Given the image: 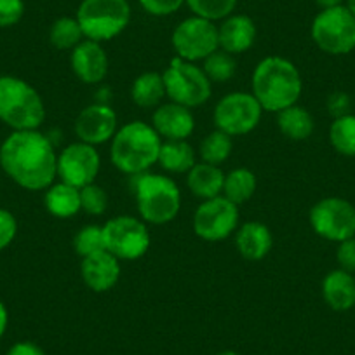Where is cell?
Masks as SVG:
<instances>
[{"instance_id":"1","label":"cell","mask_w":355,"mask_h":355,"mask_svg":"<svg viewBox=\"0 0 355 355\" xmlns=\"http://www.w3.org/2000/svg\"><path fill=\"white\" fill-rule=\"evenodd\" d=\"M56 164V150L39 129L12 131L0 145V167L16 185L30 192H40L53 185Z\"/></svg>"},{"instance_id":"2","label":"cell","mask_w":355,"mask_h":355,"mask_svg":"<svg viewBox=\"0 0 355 355\" xmlns=\"http://www.w3.org/2000/svg\"><path fill=\"white\" fill-rule=\"evenodd\" d=\"M251 93L263 112L279 114L298 103L303 78L298 67L282 56H266L256 64L251 77Z\"/></svg>"},{"instance_id":"3","label":"cell","mask_w":355,"mask_h":355,"mask_svg":"<svg viewBox=\"0 0 355 355\" xmlns=\"http://www.w3.org/2000/svg\"><path fill=\"white\" fill-rule=\"evenodd\" d=\"M162 139L152 124L131 121L119 128L110 141V160L114 167L128 176L148 173L159 160Z\"/></svg>"},{"instance_id":"4","label":"cell","mask_w":355,"mask_h":355,"mask_svg":"<svg viewBox=\"0 0 355 355\" xmlns=\"http://www.w3.org/2000/svg\"><path fill=\"white\" fill-rule=\"evenodd\" d=\"M0 121L12 131H33L46 121L40 93L23 78L0 75Z\"/></svg>"},{"instance_id":"5","label":"cell","mask_w":355,"mask_h":355,"mask_svg":"<svg viewBox=\"0 0 355 355\" xmlns=\"http://www.w3.org/2000/svg\"><path fill=\"white\" fill-rule=\"evenodd\" d=\"M138 214L146 225H167L182 209V190L166 174L143 173L135 176Z\"/></svg>"},{"instance_id":"6","label":"cell","mask_w":355,"mask_h":355,"mask_svg":"<svg viewBox=\"0 0 355 355\" xmlns=\"http://www.w3.org/2000/svg\"><path fill=\"white\" fill-rule=\"evenodd\" d=\"M75 18L85 39L103 44L128 28L131 6L128 0H82Z\"/></svg>"},{"instance_id":"7","label":"cell","mask_w":355,"mask_h":355,"mask_svg":"<svg viewBox=\"0 0 355 355\" xmlns=\"http://www.w3.org/2000/svg\"><path fill=\"white\" fill-rule=\"evenodd\" d=\"M162 77L167 100L190 110L202 107L213 93V82L204 73L202 67L178 56L173 58Z\"/></svg>"},{"instance_id":"8","label":"cell","mask_w":355,"mask_h":355,"mask_svg":"<svg viewBox=\"0 0 355 355\" xmlns=\"http://www.w3.org/2000/svg\"><path fill=\"white\" fill-rule=\"evenodd\" d=\"M310 37L322 53L347 56L355 51V18L345 6L322 9L313 18Z\"/></svg>"},{"instance_id":"9","label":"cell","mask_w":355,"mask_h":355,"mask_svg":"<svg viewBox=\"0 0 355 355\" xmlns=\"http://www.w3.org/2000/svg\"><path fill=\"white\" fill-rule=\"evenodd\" d=\"M103 237L105 249L121 261L143 258L152 244L148 225L131 214L110 218L103 225Z\"/></svg>"},{"instance_id":"10","label":"cell","mask_w":355,"mask_h":355,"mask_svg":"<svg viewBox=\"0 0 355 355\" xmlns=\"http://www.w3.org/2000/svg\"><path fill=\"white\" fill-rule=\"evenodd\" d=\"M313 234L329 242L355 237V206L343 197H324L309 213Z\"/></svg>"},{"instance_id":"11","label":"cell","mask_w":355,"mask_h":355,"mask_svg":"<svg viewBox=\"0 0 355 355\" xmlns=\"http://www.w3.org/2000/svg\"><path fill=\"white\" fill-rule=\"evenodd\" d=\"M263 117V108L252 93L235 91L216 103L213 112L214 128L228 136H244L254 131Z\"/></svg>"},{"instance_id":"12","label":"cell","mask_w":355,"mask_h":355,"mask_svg":"<svg viewBox=\"0 0 355 355\" xmlns=\"http://www.w3.org/2000/svg\"><path fill=\"white\" fill-rule=\"evenodd\" d=\"M171 44L178 58L190 63L204 61L209 54L220 49L218 25L199 16H190L173 30Z\"/></svg>"},{"instance_id":"13","label":"cell","mask_w":355,"mask_h":355,"mask_svg":"<svg viewBox=\"0 0 355 355\" xmlns=\"http://www.w3.org/2000/svg\"><path fill=\"white\" fill-rule=\"evenodd\" d=\"M239 206L223 196L200 202L193 213L192 227L199 239L206 242H220L235 234L239 228Z\"/></svg>"},{"instance_id":"14","label":"cell","mask_w":355,"mask_h":355,"mask_svg":"<svg viewBox=\"0 0 355 355\" xmlns=\"http://www.w3.org/2000/svg\"><path fill=\"white\" fill-rule=\"evenodd\" d=\"M100 167L101 157L96 146L75 141L64 146L58 155L56 178H60V182L80 190L82 187L96 182Z\"/></svg>"},{"instance_id":"15","label":"cell","mask_w":355,"mask_h":355,"mask_svg":"<svg viewBox=\"0 0 355 355\" xmlns=\"http://www.w3.org/2000/svg\"><path fill=\"white\" fill-rule=\"evenodd\" d=\"M73 131L78 141L87 145H103L112 141L119 131V119L108 103H93L85 107L73 122Z\"/></svg>"},{"instance_id":"16","label":"cell","mask_w":355,"mask_h":355,"mask_svg":"<svg viewBox=\"0 0 355 355\" xmlns=\"http://www.w3.org/2000/svg\"><path fill=\"white\" fill-rule=\"evenodd\" d=\"M70 67L78 80L89 85H96L107 78L110 60L100 42L84 39L70 53Z\"/></svg>"},{"instance_id":"17","label":"cell","mask_w":355,"mask_h":355,"mask_svg":"<svg viewBox=\"0 0 355 355\" xmlns=\"http://www.w3.org/2000/svg\"><path fill=\"white\" fill-rule=\"evenodd\" d=\"M121 259L107 249L85 256L80 261V275L84 284L93 293H108L121 281Z\"/></svg>"},{"instance_id":"18","label":"cell","mask_w":355,"mask_h":355,"mask_svg":"<svg viewBox=\"0 0 355 355\" xmlns=\"http://www.w3.org/2000/svg\"><path fill=\"white\" fill-rule=\"evenodd\" d=\"M152 128L162 141L189 139L196 129V117L190 108L167 101L153 110Z\"/></svg>"},{"instance_id":"19","label":"cell","mask_w":355,"mask_h":355,"mask_svg":"<svg viewBox=\"0 0 355 355\" xmlns=\"http://www.w3.org/2000/svg\"><path fill=\"white\" fill-rule=\"evenodd\" d=\"M256 35L258 30L254 21L245 15H230L218 25L220 49L234 56L251 49L256 42Z\"/></svg>"},{"instance_id":"20","label":"cell","mask_w":355,"mask_h":355,"mask_svg":"<svg viewBox=\"0 0 355 355\" xmlns=\"http://www.w3.org/2000/svg\"><path fill=\"white\" fill-rule=\"evenodd\" d=\"M235 248L245 261H261L274 248V235L261 221H248L235 230Z\"/></svg>"},{"instance_id":"21","label":"cell","mask_w":355,"mask_h":355,"mask_svg":"<svg viewBox=\"0 0 355 355\" xmlns=\"http://www.w3.org/2000/svg\"><path fill=\"white\" fill-rule=\"evenodd\" d=\"M322 298L329 309L347 312L355 306V277L341 268L327 272L322 279Z\"/></svg>"},{"instance_id":"22","label":"cell","mask_w":355,"mask_h":355,"mask_svg":"<svg viewBox=\"0 0 355 355\" xmlns=\"http://www.w3.org/2000/svg\"><path fill=\"white\" fill-rule=\"evenodd\" d=\"M223 183L225 173L220 166H213V164L197 162L187 173V187L200 200L220 197L223 192Z\"/></svg>"},{"instance_id":"23","label":"cell","mask_w":355,"mask_h":355,"mask_svg":"<svg viewBox=\"0 0 355 355\" xmlns=\"http://www.w3.org/2000/svg\"><path fill=\"white\" fill-rule=\"evenodd\" d=\"M44 206L47 213L54 218H67L75 216L80 213V190L75 187L67 185L63 182L53 183L49 189L44 190Z\"/></svg>"},{"instance_id":"24","label":"cell","mask_w":355,"mask_h":355,"mask_svg":"<svg viewBox=\"0 0 355 355\" xmlns=\"http://www.w3.org/2000/svg\"><path fill=\"white\" fill-rule=\"evenodd\" d=\"M160 167L171 174H187L197 164V152L189 139L178 141H162L159 152Z\"/></svg>"},{"instance_id":"25","label":"cell","mask_w":355,"mask_h":355,"mask_svg":"<svg viewBox=\"0 0 355 355\" xmlns=\"http://www.w3.org/2000/svg\"><path fill=\"white\" fill-rule=\"evenodd\" d=\"M166 96V85L164 77L159 71H145L138 75L131 84V100L136 107L145 110H155L159 105L164 103Z\"/></svg>"},{"instance_id":"26","label":"cell","mask_w":355,"mask_h":355,"mask_svg":"<svg viewBox=\"0 0 355 355\" xmlns=\"http://www.w3.org/2000/svg\"><path fill=\"white\" fill-rule=\"evenodd\" d=\"M277 125L282 136L293 141H305L313 135L315 121L313 115L302 105H293L277 114Z\"/></svg>"},{"instance_id":"27","label":"cell","mask_w":355,"mask_h":355,"mask_svg":"<svg viewBox=\"0 0 355 355\" xmlns=\"http://www.w3.org/2000/svg\"><path fill=\"white\" fill-rule=\"evenodd\" d=\"M256 189H258L256 174L248 167H235L230 173L225 174L221 196L230 200V202H234L235 206H241V204L252 199Z\"/></svg>"},{"instance_id":"28","label":"cell","mask_w":355,"mask_h":355,"mask_svg":"<svg viewBox=\"0 0 355 355\" xmlns=\"http://www.w3.org/2000/svg\"><path fill=\"white\" fill-rule=\"evenodd\" d=\"M232 152H234V138L228 136L227 132L220 131V129H214L213 132H209L200 141L199 146L200 162L213 164V166L227 162Z\"/></svg>"},{"instance_id":"29","label":"cell","mask_w":355,"mask_h":355,"mask_svg":"<svg viewBox=\"0 0 355 355\" xmlns=\"http://www.w3.org/2000/svg\"><path fill=\"white\" fill-rule=\"evenodd\" d=\"M84 39L85 37L82 33L77 18L61 16L51 25L49 42L58 51H73Z\"/></svg>"},{"instance_id":"30","label":"cell","mask_w":355,"mask_h":355,"mask_svg":"<svg viewBox=\"0 0 355 355\" xmlns=\"http://www.w3.org/2000/svg\"><path fill=\"white\" fill-rule=\"evenodd\" d=\"M329 143L340 155L355 157V114L333 119L329 128Z\"/></svg>"},{"instance_id":"31","label":"cell","mask_w":355,"mask_h":355,"mask_svg":"<svg viewBox=\"0 0 355 355\" xmlns=\"http://www.w3.org/2000/svg\"><path fill=\"white\" fill-rule=\"evenodd\" d=\"M202 70L213 84H225L237 71V61L234 54L218 49L202 61Z\"/></svg>"},{"instance_id":"32","label":"cell","mask_w":355,"mask_h":355,"mask_svg":"<svg viewBox=\"0 0 355 355\" xmlns=\"http://www.w3.org/2000/svg\"><path fill=\"white\" fill-rule=\"evenodd\" d=\"M185 4L193 16L216 23L234 15L237 0H185Z\"/></svg>"},{"instance_id":"33","label":"cell","mask_w":355,"mask_h":355,"mask_svg":"<svg viewBox=\"0 0 355 355\" xmlns=\"http://www.w3.org/2000/svg\"><path fill=\"white\" fill-rule=\"evenodd\" d=\"M105 249V237H103V225H85L75 234L73 237V251L77 256L85 258L98 251Z\"/></svg>"},{"instance_id":"34","label":"cell","mask_w":355,"mask_h":355,"mask_svg":"<svg viewBox=\"0 0 355 355\" xmlns=\"http://www.w3.org/2000/svg\"><path fill=\"white\" fill-rule=\"evenodd\" d=\"M80 209L89 216H103L108 209V196L96 182L80 189Z\"/></svg>"},{"instance_id":"35","label":"cell","mask_w":355,"mask_h":355,"mask_svg":"<svg viewBox=\"0 0 355 355\" xmlns=\"http://www.w3.org/2000/svg\"><path fill=\"white\" fill-rule=\"evenodd\" d=\"M23 15H25L23 0H0V28L18 25Z\"/></svg>"},{"instance_id":"36","label":"cell","mask_w":355,"mask_h":355,"mask_svg":"<svg viewBox=\"0 0 355 355\" xmlns=\"http://www.w3.org/2000/svg\"><path fill=\"white\" fill-rule=\"evenodd\" d=\"M143 11L152 16H171L185 4V0H138Z\"/></svg>"},{"instance_id":"37","label":"cell","mask_w":355,"mask_h":355,"mask_svg":"<svg viewBox=\"0 0 355 355\" xmlns=\"http://www.w3.org/2000/svg\"><path fill=\"white\" fill-rule=\"evenodd\" d=\"M16 234H18V221H16L15 214L0 207V251H4L12 244Z\"/></svg>"},{"instance_id":"38","label":"cell","mask_w":355,"mask_h":355,"mask_svg":"<svg viewBox=\"0 0 355 355\" xmlns=\"http://www.w3.org/2000/svg\"><path fill=\"white\" fill-rule=\"evenodd\" d=\"M336 261L338 268H341L345 272H350V274H355V237L338 242Z\"/></svg>"},{"instance_id":"39","label":"cell","mask_w":355,"mask_h":355,"mask_svg":"<svg viewBox=\"0 0 355 355\" xmlns=\"http://www.w3.org/2000/svg\"><path fill=\"white\" fill-rule=\"evenodd\" d=\"M326 107L329 115H333V119L343 117V115L352 114V98L350 94L345 93V91H334L327 96Z\"/></svg>"},{"instance_id":"40","label":"cell","mask_w":355,"mask_h":355,"mask_svg":"<svg viewBox=\"0 0 355 355\" xmlns=\"http://www.w3.org/2000/svg\"><path fill=\"white\" fill-rule=\"evenodd\" d=\"M6 355H46V352L33 341H18L9 348Z\"/></svg>"},{"instance_id":"41","label":"cell","mask_w":355,"mask_h":355,"mask_svg":"<svg viewBox=\"0 0 355 355\" xmlns=\"http://www.w3.org/2000/svg\"><path fill=\"white\" fill-rule=\"evenodd\" d=\"M8 324H9V312H8V306L4 305V302L0 300V338L4 336L6 329H8Z\"/></svg>"},{"instance_id":"42","label":"cell","mask_w":355,"mask_h":355,"mask_svg":"<svg viewBox=\"0 0 355 355\" xmlns=\"http://www.w3.org/2000/svg\"><path fill=\"white\" fill-rule=\"evenodd\" d=\"M315 4L319 6L320 11H322V9H331V8H338V6H343L345 0H315Z\"/></svg>"},{"instance_id":"43","label":"cell","mask_w":355,"mask_h":355,"mask_svg":"<svg viewBox=\"0 0 355 355\" xmlns=\"http://www.w3.org/2000/svg\"><path fill=\"white\" fill-rule=\"evenodd\" d=\"M343 6L348 9V11H350V15L355 18V0H345Z\"/></svg>"},{"instance_id":"44","label":"cell","mask_w":355,"mask_h":355,"mask_svg":"<svg viewBox=\"0 0 355 355\" xmlns=\"http://www.w3.org/2000/svg\"><path fill=\"white\" fill-rule=\"evenodd\" d=\"M218 355H241V354H237V352H234V350H225V352H220Z\"/></svg>"}]
</instances>
